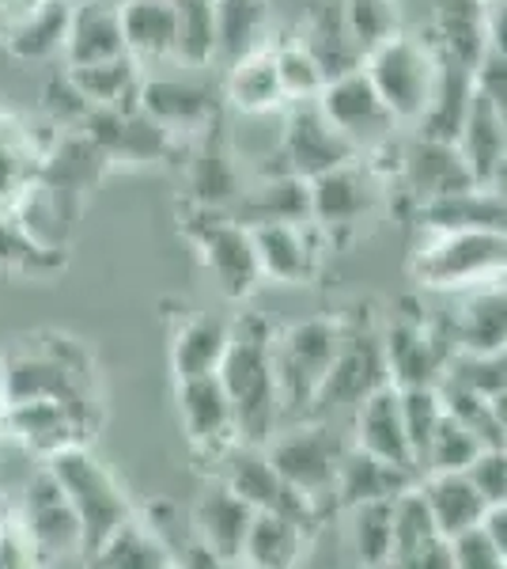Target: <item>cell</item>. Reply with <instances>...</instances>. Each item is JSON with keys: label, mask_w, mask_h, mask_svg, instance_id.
I'll return each instance as SVG.
<instances>
[{"label": "cell", "mask_w": 507, "mask_h": 569, "mask_svg": "<svg viewBox=\"0 0 507 569\" xmlns=\"http://www.w3.org/2000/svg\"><path fill=\"white\" fill-rule=\"evenodd\" d=\"M420 232H455V228H500L507 232V206L500 190H463V194L420 201L417 206Z\"/></svg>", "instance_id": "cell-36"}, {"label": "cell", "mask_w": 507, "mask_h": 569, "mask_svg": "<svg viewBox=\"0 0 507 569\" xmlns=\"http://www.w3.org/2000/svg\"><path fill=\"white\" fill-rule=\"evenodd\" d=\"M307 182H311V220L334 243L337 236L353 232V228H359L379 209L386 179L364 156H356V160L337 163V168L322 171V176Z\"/></svg>", "instance_id": "cell-13"}, {"label": "cell", "mask_w": 507, "mask_h": 569, "mask_svg": "<svg viewBox=\"0 0 507 569\" xmlns=\"http://www.w3.org/2000/svg\"><path fill=\"white\" fill-rule=\"evenodd\" d=\"M341 12H345V27L364 50V58L402 31V16L394 0H341Z\"/></svg>", "instance_id": "cell-46"}, {"label": "cell", "mask_w": 507, "mask_h": 569, "mask_svg": "<svg viewBox=\"0 0 507 569\" xmlns=\"http://www.w3.org/2000/svg\"><path fill=\"white\" fill-rule=\"evenodd\" d=\"M174 566H186V569H190V566H197V569H220L224 562H220V555L205 543V539L193 536L190 543L179 550V558H174Z\"/></svg>", "instance_id": "cell-55"}, {"label": "cell", "mask_w": 507, "mask_h": 569, "mask_svg": "<svg viewBox=\"0 0 507 569\" xmlns=\"http://www.w3.org/2000/svg\"><path fill=\"white\" fill-rule=\"evenodd\" d=\"M224 103L243 118L254 114H273L284 107V91L281 77H276V58H273V42L262 50L246 53L243 61L224 69V84H220Z\"/></svg>", "instance_id": "cell-30"}, {"label": "cell", "mask_w": 507, "mask_h": 569, "mask_svg": "<svg viewBox=\"0 0 507 569\" xmlns=\"http://www.w3.org/2000/svg\"><path fill=\"white\" fill-rule=\"evenodd\" d=\"M45 467L53 471L64 498L77 509L80 528H84V558L91 562V555L133 517V505H129V498L122 493V486L114 482V475H110L84 445L61 448V452H53L50 460H45Z\"/></svg>", "instance_id": "cell-5"}, {"label": "cell", "mask_w": 507, "mask_h": 569, "mask_svg": "<svg viewBox=\"0 0 507 569\" xmlns=\"http://www.w3.org/2000/svg\"><path fill=\"white\" fill-rule=\"evenodd\" d=\"M88 383H91V376H80L77 369H69V365L50 357L45 350L16 353L0 365V402L61 399V402H72V407L95 410Z\"/></svg>", "instance_id": "cell-20"}, {"label": "cell", "mask_w": 507, "mask_h": 569, "mask_svg": "<svg viewBox=\"0 0 507 569\" xmlns=\"http://www.w3.org/2000/svg\"><path fill=\"white\" fill-rule=\"evenodd\" d=\"M144 525L160 536V543L171 550V558H179V550L197 536V528H193V512L186 517L174 501H152L149 509H144Z\"/></svg>", "instance_id": "cell-51"}, {"label": "cell", "mask_w": 507, "mask_h": 569, "mask_svg": "<svg viewBox=\"0 0 507 569\" xmlns=\"http://www.w3.org/2000/svg\"><path fill=\"white\" fill-rule=\"evenodd\" d=\"M118 8H122L125 50L141 66L174 61V42H179V4L174 0H118Z\"/></svg>", "instance_id": "cell-29"}, {"label": "cell", "mask_w": 507, "mask_h": 569, "mask_svg": "<svg viewBox=\"0 0 507 569\" xmlns=\"http://www.w3.org/2000/svg\"><path fill=\"white\" fill-rule=\"evenodd\" d=\"M322 114L334 122V130L345 137L359 156H375L391 144H398L402 122L394 118V110L383 103V96L375 91L372 77L364 69L345 72V77L326 80L318 96Z\"/></svg>", "instance_id": "cell-9"}, {"label": "cell", "mask_w": 507, "mask_h": 569, "mask_svg": "<svg viewBox=\"0 0 507 569\" xmlns=\"http://www.w3.org/2000/svg\"><path fill=\"white\" fill-rule=\"evenodd\" d=\"M432 46L458 66H481L488 58V0H436Z\"/></svg>", "instance_id": "cell-26"}, {"label": "cell", "mask_w": 507, "mask_h": 569, "mask_svg": "<svg viewBox=\"0 0 507 569\" xmlns=\"http://www.w3.org/2000/svg\"><path fill=\"white\" fill-rule=\"evenodd\" d=\"M209 4H216V0H209Z\"/></svg>", "instance_id": "cell-58"}, {"label": "cell", "mask_w": 507, "mask_h": 569, "mask_svg": "<svg viewBox=\"0 0 507 569\" xmlns=\"http://www.w3.org/2000/svg\"><path fill=\"white\" fill-rule=\"evenodd\" d=\"M251 520H254L251 505L239 498L235 490H227L220 479L193 505V528L216 550L224 566H243V543H246V531H251Z\"/></svg>", "instance_id": "cell-25"}, {"label": "cell", "mask_w": 507, "mask_h": 569, "mask_svg": "<svg viewBox=\"0 0 507 569\" xmlns=\"http://www.w3.org/2000/svg\"><path fill=\"white\" fill-rule=\"evenodd\" d=\"M179 4V42L174 61L190 72L216 69V12L209 0H174Z\"/></svg>", "instance_id": "cell-43"}, {"label": "cell", "mask_w": 507, "mask_h": 569, "mask_svg": "<svg viewBox=\"0 0 507 569\" xmlns=\"http://www.w3.org/2000/svg\"><path fill=\"white\" fill-rule=\"evenodd\" d=\"M64 72L91 107H136L144 80V66L133 53L95 61V66H64Z\"/></svg>", "instance_id": "cell-39"}, {"label": "cell", "mask_w": 507, "mask_h": 569, "mask_svg": "<svg viewBox=\"0 0 507 569\" xmlns=\"http://www.w3.org/2000/svg\"><path fill=\"white\" fill-rule=\"evenodd\" d=\"M262 281L276 284H311L318 278L326 236L315 220H270V224H251Z\"/></svg>", "instance_id": "cell-15"}, {"label": "cell", "mask_w": 507, "mask_h": 569, "mask_svg": "<svg viewBox=\"0 0 507 569\" xmlns=\"http://www.w3.org/2000/svg\"><path fill=\"white\" fill-rule=\"evenodd\" d=\"M91 562L107 566V569H168L174 566V558H171V550L160 543V536L144 525V517L133 512V517L91 555Z\"/></svg>", "instance_id": "cell-42"}, {"label": "cell", "mask_w": 507, "mask_h": 569, "mask_svg": "<svg viewBox=\"0 0 507 569\" xmlns=\"http://www.w3.org/2000/svg\"><path fill=\"white\" fill-rule=\"evenodd\" d=\"M125 31L118 0H80L72 4L69 39H64V66H95V61L122 58Z\"/></svg>", "instance_id": "cell-24"}, {"label": "cell", "mask_w": 507, "mask_h": 569, "mask_svg": "<svg viewBox=\"0 0 507 569\" xmlns=\"http://www.w3.org/2000/svg\"><path fill=\"white\" fill-rule=\"evenodd\" d=\"M341 338H345V319L341 316L303 319V323L273 335V372L284 421L311 415V402L326 383L329 365L341 350Z\"/></svg>", "instance_id": "cell-4"}, {"label": "cell", "mask_w": 507, "mask_h": 569, "mask_svg": "<svg viewBox=\"0 0 507 569\" xmlns=\"http://www.w3.org/2000/svg\"><path fill=\"white\" fill-rule=\"evenodd\" d=\"M273 335L262 316H243L232 323V346L220 365V383L235 407V429L246 445H265L284 426L281 395L273 372Z\"/></svg>", "instance_id": "cell-1"}, {"label": "cell", "mask_w": 507, "mask_h": 569, "mask_svg": "<svg viewBox=\"0 0 507 569\" xmlns=\"http://www.w3.org/2000/svg\"><path fill=\"white\" fill-rule=\"evenodd\" d=\"M402 391V418H405V437H409L413 460H417L420 475H424V456H428V445L436 437L439 421H444L447 407L439 388H398Z\"/></svg>", "instance_id": "cell-47"}, {"label": "cell", "mask_w": 507, "mask_h": 569, "mask_svg": "<svg viewBox=\"0 0 507 569\" xmlns=\"http://www.w3.org/2000/svg\"><path fill=\"white\" fill-rule=\"evenodd\" d=\"M444 531L436 528L428 501H424L420 486H409L394 498V550H391V566L402 569H420V558Z\"/></svg>", "instance_id": "cell-41"}, {"label": "cell", "mask_w": 507, "mask_h": 569, "mask_svg": "<svg viewBox=\"0 0 507 569\" xmlns=\"http://www.w3.org/2000/svg\"><path fill=\"white\" fill-rule=\"evenodd\" d=\"M485 528L493 531L496 547L504 550V569H507V501H500V505H488V512H485Z\"/></svg>", "instance_id": "cell-56"}, {"label": "cell", "mask_w": 507, "mask_h": 569, "mask_svg": "<svg viewBox=\"0 0 507 569\" xmlns=\"http://www.w3.org/2000/svg\"><path fill=\"white\" fill-rule=\"evenodd\" d=\"M466 475L488 505L507 501V448H481V456L466 467Z\"/></svg>", "instance_id": "cell-52"}, {"label": "cell", "mask_w": 507, "mask_h": 569, "mask_svg": "<svg viewBox=\"0 0 507 569\" xmlns=\"http://www.w3.org/2000/svg\"><path fill=\"white\" fill-rule=\"evenodd\" d=\"M398 179L417 206L420 201L450 198L477 187L455 141H436V137H420V133H409L402 141Z\"/></svg>", "instance_id": "cell-18"}, {"label": "cell", "mask_w": 507, "mask_h": 569, "mask_svg": "<svg viewBox=\"0 0 507 569\" xmlns=\"http://www.w3.org/2000/svg\"><path fill=\"white\" fill-rule=\"evenodd\" d=\"M216 69L243 61L246 53L273 42L270 0H216Z\"/></svg>", "instance_id": "cell-33"}, {"label": "cell", "mask_w": 507, "mask_h": 569, "mask_svg": "<svg viewBox=\"0 0 507 569\" xmlns=\"http://www.w3.org/2000/svg\"><path fill=\"white\" fill-rule=\"evenodd\" d=\"M348 433L353 445H359L364 452L379 456L386 463L409 467L420 475L417 460H413L409 437H405V418H402V391L394 383H383L379 391H372L364 402L353 410L348 418Z\"/></svg>", "instance_id": "cell-22"}, {"label": "cell", "mask_w": 507, "mask_h": 569, "mask_svg": "<svg viewBox=\"0 0 507 569\" xmlns=\"http://www.w3.org/2000/svg\"><path fill=\"white\" fill-rule=\"evenodd\" d=\"M493 410H496V421H500V433H504V445H507V391L493 395Z\"/></svg>", "instance_id": "cell-57"}, {"label": "cell", "mask_w": 507, "mask_h": 569, "mask_svg": "<svg viewBox=\"0 0 507 569\" xmlns=\"http://www.w3.org/2000/svg\"><path fill=\"white\" fill-rule=\"evenodd\" d=\"M16 512L27 525L39 550V566H61L72 558H84V528L72 509V501L64 498L61 482L53 479V471L45 460L34 467V475L27 479L16 501Z\"/></svg>", "instance_id": "cell-10"}, {"label": "cell", "mask_w": 507, "mask_h": 569, "mask_svg": "<svg viewBox=\"0 0 507 569\" xmlns=\"http://www.w3.org/2000/svg\"><path fill=\"white\" fill-rule=\"evenodd\" d=\"M417 486H420L424 501H428L432 517H436V528L444 531L447 539L485 520L488 501L481 498V490L469 482L466 471H424Z\"/></svg>", "instance_id": "cell-35"}, {"label": "cell", "mask_w": 507, "mask_h": 569, "mask_svg": "<svg viewBox=\"0 0 507 569\" xmlns=\"http://www.w3.org/2000/svg\"><path fill=\"white\" fill-rule=\"evenodd\" d=\"M243 224H270V220H311V182L276 171V176H257L246 182L243 198L227 209Z\"/></svg>", "instance_id": "cell-31"}, {"label": "cell", "mask_w": 507, "mask_h": 569, "mask_svg": "<svg viewBox=\"0 0 507 569\" xmlns=\"http://www.w3.org/2000/svg\"><path fill=\"white\" fill-rule=\"evenodd\" d=\"M246 190L243 163L232 144L224 141V133L209 130L197 133V144L190 149L186 160V198L193 209H216L227 213Z\"/></svg>", "instance_id": "cell-19"}, {"label": "cell", "mask_w": 507, "mask_h": 569, "mask_svg": "<svg viewBox=\"0 0 507 569\" xmlns=\"http://www.w3.org/2000/svg\"><path fill=\"white\" fill-rule=\"evenodd\" d=\"M311 531L281 509H257L243 543V566L254 569H288L303 562L311 547Z\"/></svg>", "instance_id": "cell-34"}, {"label": "cell", "mask_w": 507, "mask_h": 569, "mask_svg": "<svg viewBox=\"0 0 507 569\" xmlns=\"http://www.w3.org/2000/svg\"><path fill=\"white\" fill-rule=\"evenodd\" d=\"M458 152H463L469 176L477 187L500 190L507 179V122L500 107L485 96L481 88L474 91V103H469L466 126L458 133Z\"/></svg>", "instance_id": "cell-23"}, {"label": "cell", "mask_w": 507, "mask_h": 569, "mask_svg": "<svg viewBox=\"0 0 507 569\" xmlns=\"http://www.w3.org/2000/svg\"><path fill=\"white\" fill-rule=\"evenodd\" d=\"M91 426H95V410L72 407L61 399L0 402V429L12 433L23 448H31L39 460H50L69 445H84Z\"/></svg>", "instance_id": "cell-14"}, {"label": "cell", "mask_w": 507, "mask_h": 569, "mask_svg": "<svg viewBox=\"0 0 507 569\" xmlns=\"http://www.w3.org/2000/svg\"><path fill=\"white\" fill-rule=\"evenodd\" d=\"M232 346V323L220 316H193L179 327L171 342V369L179 380L220 372Z\"/></svg>", "instance_id": "cell-37"}, {"label": "cell", "mask_w": 507, "mask_h": 569, "mask_svg": "<svg viewBox=\"0 0 507 569\" xmlns=\"http://www.w3.org/2000/svg\"><path fill=\"white\" fill-rule=\"evenodd\" d=\"M383 383H391L386 372V353H383V330L348 323L345 319V338L341 350L326 372V383L318 388L315 402H311L307 418H326V421H345L353 418V410L367 399L372 391H379Z\"/></svg>", "instance_id": "cell-6"}, {"label": "cell", "mask_w": 507, "mask_h": 569, "mask_svg": "<svg viewBox=\"0 0 507 569\" xmlns=\"http://www.w3.org/2000/svg\"><path fill=\"white\" fill-rule=\"evenodd\" d=\"M413 278L444 297L474 289L481 281L507 278V232L500 228L424 232L413 251Z\"/></svg>", "instance_id": "cell-3"}, {"label": "cell", "mask_w": 507, "mask_h": 569, "mask_svg": "<svg viewBox=\"0 0 507 569\" xmlns=\"http://www.w3.org/2000/svg\"><path fill=\"white\" fill-rule=\"evenodd\" d=\"M353 445L345 421H326V418H296L284 421L276 433L265 440L273 467L281 471V479L303 493L307 501L318 505L322 517H334L337 509V467L345 448Z\"/></svg>", "instance_id": "cell-2"}, {"label": "cell", "mask_w": 507, "mask_h": 569, "mask_svg": "<svg viewBox=\"0 0 507 569\" xmlns=\"http://www.w3.org/2000/svg\"><path fill=\"white\" fill-rule=\"evenodd\" d=\"M186 232L197 243L201 262H205V270L216 281L220 297L246 300L262 284V266H257L251 224L235 220L232 213H216V209H193V217L186 220Z\"/></svg>", "instance_id": "cell-7"}, {"label": "cell", "mask_w": 507, "mask_h": 569, "mask_svg": "<svg viewBox=\"0 0 507 569\" xmlns=\"http://www.w3.org/2000/svg\"><path fill=\"white\" fill-rule=\"evenodd\" d=\"M364 72L372 77L383 103L394 110V118L402 126H413L420 118L424 103H428L432 84H436L439 53L432 42L409 39V34L398 31L391 42H383L379 50L367 53Z\"/></svg>", "instance_id": "cell-8"}, {"label": "cell", "mask_w": 507, "mask_h": 569, "mask_svg": "<svg viewBox=\"0 0 507 569\" xmlns=\"http://www.w3.org/2000/svg\"><path fill=\"white\" fill-rule=\"evenodd\" d=\"M341 512H345V536H348V550L356 555V562L359 566H391L394 498L359 501Z\"/></svg>", "instance_id": "cell-40"}, {"label": "cell", "mask_w": 507, "mask_h": 569, "mask_svg": "<svg viewBox=\"0 0 507 569\" xmlns=\"http://www.w3.org/2000/svg\"><path fill=\"white\" fill-rule=\"evenodd\" d=\"M179 418L182 433L193 445V452L212 456V463L227 452L239 440L235 429V407L227 399V388L220 383V376H190L179 380Z\"/></svg>", "instance_id": "cell-17"}, {"label": "cell", "mask_w": 507, "mask_h": 569, "mask_svg": "<svg viewBox=\"0 0 507 569\" xmlns=\"http://www.w3.org/2000/svg\"><path fill=\"white\" fill-rule=\"evenodd\" d=\"M450 550H455V569H504V550L496 547L485 520L450 536Z\"/></svg>", "instance_id": "cell-50"}, {"label": "cell", "mask_w": 507, "mask_h": 569, "mask_svg": "<svg viewBox=\"0 0 507 569\" xmlns=\"http://www.w3.org/2000/svg\"><path fill=\"white\" fill-rule=\"evenodd\" d=\"M447 380L466 383V388L481 391L488 399L507 391V346L488 353H455L447 365Z\"/></svg>", "instance_id": "cell-49"}, {"label": "cell", "mask_w": 507, "mask_h": 569, "mask_svg": "<svg viewBox=\"0 0 507 569\" xmlns=\"http://www.w3.org/2000/svg\"><path fill=\"white\" fill-rule=\"evenodd\" d=\"M69 20L72 4L69 0H42L31 12L20 16L4 31V42L12 50V58L20 61H50L64 53V39H69Z\"/></svg>", "instance_id": "cell-38"}, {"label": "cell", "mask_w": 507, "mask_h": 569, "mask_svg": "<svg viewBox=\"0 0 507 569\" xmlns=\"http://www.w3.org/2000/svg\"><path fill=\"white\" fill-rule=\"evenodd\" d=\"M488 53L507 58V0L488 4Z\"/></svg>", "instance_id": "cell-54"}, {"label": "cell", "mask_w": 507, "mask_h": 569, "mask_svg": "<svg viewBox=\"0 0 507 569\" xmlns=\"http://www.w3.org/2000/svg\"><path fill=\"white\" fill-rule=\"evenodd\" d=\"M136 103L171 133H201L220 118V91L193 77H149L144 72Z\"/></svg>", "instance_id": "cell-21"}, {"label": "cell", "mask_w": 507, "mask_h": 569, "mask_svg": "<svg viewBox=\"0 0 507 569\" xmlns=\"http://www.w3.org/2000/svg\"><path fill=\"white\" fill-rule=\"evenodd\" d=\"M474 91H477V69L458 66V61H450V58H439L432 96L409 130L420 137H436V141H458V133H463V126H466V114H469V103H474Z\"/></svg>", "instance_id": "cell-27"}, {"label": "cell", "mask_w": 507, "mask_h": 569, "mask_svg": "<svg viewBox=\"0 0 507 569\" xmlns=\"http://www.w3.org/2000/svg\"><path fill=\"white\" fill-rule=\"evenodd\" d=\"M0 566H39V550H34V539L20 520V512H12L0 525Z\"/></svg>", "instance_id": "cell-53"}, {"label": "cell", "mask_w": 507, "mask_h": 569, "mask_svg": "<svg viewBox=\"0 0 507 569\" xmlns=\"http://www.w3.org/2000/svg\"><path fill=\"white\" fill-rule=\"evenodd\" d=\"M383 353L394 388H439L455 346L432 316L402 311L383 327Z\"/></svg>", "instance_id": "cell-11"}, {"label": "cell", "mask_w": 507, "mask_h": 569, "mask_svg": "<svg viewBox=\"0 0 507 569\" xmlns=\"http://www.w3.org/2000/svg\"><path fill=\"white\" fill-rule=\"evenodd\" d=\"M420 475L409 467L386 463L379 456L364 452L359 445H348L337 467V509L359 501H379V498H398L402 490L417 486Z\"/></svg>", "instance_id": "cell-28"}, {"label": "cell", "mask_w": 507, "mask_h": 569, "mask_svg": "<svg viewBox=\"0 0 507 569\" xmlns=\"http://www.w3.org/2000/svg\"><path fill=\"white\" fill-rule=\"evenodd\" d=\"M488 4H493V0H488Z\"/></svg>", "instance_id": "cell-59"}, {"label": "cell", "mask_w": 507, "mask_h": 569, "mask_svg": "<svg viewBox=\"0 0 507 569\" xmlns=\"http://www.w3.org/2000/svg\"><path fill=\"white\" fill-rule=\"evenodd\" d=\"M481 448L485 445L474 437V429H466L455 415H444L424 456V471H466L481 456Z\"/></svg>", "instance_id": "cell-48"}, {"label": "cell", "mask_w": 507, "mask_h": 569, "mask_svg": "<svg viewBox=\"0 0 507 569\" xmlns=\"http://www.w3.org/2000/svg\"><path fill=\"white\" fill-rule=\"evenodd\" d=\"M296 39L307 46L311 58L318 61L326 80L345 77V72L364 69V50L356 46V39L345 27V12H341V0L329 4V0H318L307 12V20L300 23Z\"/></svg>", "instance_id": "cell-32"}, {"label": "cell", "mask_w": 507, "mask_h": 569, "mask_svg": "<svg viewBox=\"0 0 507 569\" xmlns=\"http://www.w3.org/2000/svg\"><path fill=\"white\" fill-rule=\"evenodd\" d=\"M273 58H276V77H281L284 103H300V99H318L326 88V72L311 50L300 39H276L273 42Z\"/></svg>", "instance_id": "cell-44"}, {"label": "cell", "mask_w": 507, "mask_h": 569, "mask_svg": "<svg viewBox=\"0 0 507 569\" xmlns=\"http://www.w3.org/2000/svg\"><path fill=\"white\" fill-rule=\"evenodd\" d=\"M61 266V251L34 240L12 213H0V270L8 273H50Z\"/></svg>", "instance_id": "cell-45"}, {"label": "cell", "mask_w": 507, "mask_h": 569, "mask_svg": "<svg viewBox=\"0 0 507 569\" xmlns=\"http://www.w3.org/2000/svg\"><path fill=\"white\" fill-rule=\"evenodd\" d=\"M356 149L345 141L334 122L322 114L318 99H300V103L281 107V141H276V171H292L300 179H315L337 163L356 160Z\"/></svg>", "instance_id": "cell-12"}, {"label": "cell", "mask_w": 507, "mask_h": 569, "mask_svg": "<svg viewBox=\"0 0 507 569\" xmlns=\"http://www.w3.org/2000/svg\"><path fill=\"white\" fill-rule=\"evenodd\" d=\"M455 305L432 316L450 338L455 353H488L507 346V278L481 281L474 289L450 292Z\"/></svg>", "instance_id": "cell-16"}]
</instances>
